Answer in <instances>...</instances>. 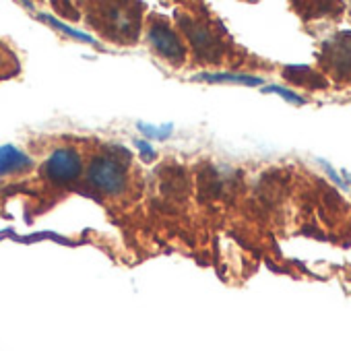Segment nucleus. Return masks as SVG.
<instances>
[{
    "label": "nucleus",
    "instance_id": "1",
    "mask_svg": "<svg viewBox=\"0 0 351 351\" xmlns=\"http://www.w3.org/2000/svg\"><path fill=\"white\" fill-rule=\"evenodd\" d=\"M91 11L89 21L91 25L104 34L106 38L130 46L136 42L141 32V7L132 3H110V5H95Z\"/></svg>",
    "mask_w": 351,
    "mask_h": 351
},
{
    "label": "nucleus",
    "instance_id": "2",
    "mask_svg": "<svg viewBox=\"0 0 351 351\" xmlns=\"http://www.w3.org/2000/svg\"><path fill=\"white\" fill-rule=\"evenodd\" d=\"M87 180L95 191L108 197H120L128 189L126 165L108 155H97L91 159L87 167Z\"/></svg>",
    "mask_w": 351,
    "mask_h": 351
},
{
    "label": "nucleus",
    "instance_id": "3",
    "mask_svg": "<svg viewBox=\"0 0 351 351\" xmlns=\"http://www.w3.org/2000/svg\"><path fill=\"white\" fill-rule=\"evenodd\" d=\"M147 38L151 48L169 64L180 66L186 60V46L180 36L173 32V27L163 17H153L147 29Z\"/></svg>",
    "mask_w": 351,
    "mask_h": 351
},
{
    "label": "nucleus",
    "instance_id": "4",
    "mask_svg": "<svg viewBox=\"0 0 351 351\" xmlns=\"http://www.w3.org/2000/svg\"><path fill=\"white\" fill-rule=\"evenodd\" d=\"M178 21H180L182 32L186 34L197 58H201L205 62H211V64L219 62L223 48H221L219 38L211 32V27L201 23L199 19H193V17L182 15V13H178Z\"/></svg>",
    "mask_w": 351,
    "mask_h": 351
},
{
    "label": "nucleus",
    "instance_id": "5",
    "mask_svg": "<svg viewBox=\"0 0 351 351\" xmlns=\"http://www.w3.org/2000/svg\"><path fill=\"white\" fill-rule=\"evenodd\" d=\"M83 171V159L81 155L71 149V147H62L56 149L44 165V176L54 182V184H71L75 180H79V176Z\"/></svg>",
    "mask_w": 351,
    "mask_h": 351
},
{
    "label": "nucleus",
    "instance_id": "6",
    "mask_svg": "<svg viewBox=\"0 0 351 351\" xmlns=\"http://www.w3.org/2000/svg\"><path fill=\"white\" fill-rule=\"evenodd\" d=\"M322 64L335 79L351 77V40L349 36H339L322 48Z\"/></svg>",
    "mask_w": 351,
    "mask_h": 351
},
{
    "label": "nucleus",
    "instance_id": "7",
    "mask_svg": "<svg viewBox=\"0 0 351 351\" xmlns=\"http://www.w3.org/2000/svg\"><path fill=\"white\" fill-rule=\"evenodd\" d=\"M186 173L178 165H165L159 169V193L167 201H180L186 197Z\"/></svg>",
    "mask_w": 351,
    "mask_h": 351
},
{
    "label": "nucleus",
    "instance_id": "8",
    "mask_svg": "<svg viewBox=\"0 0 351 351\" xmlns=\"http://www.w3.org/2000/svg\"><path fill=\"white\" fill-rule=\"evenodd\" d=\"M32 167H34V161L17 147H13V145L0 147V176L23 173Z\"/></svg>",
    "mask_w": 351,
    "mask_h": 351
},
{
    "label": "nucleus",
    "instance_id": "9",
    "mask_svg": "<svg viewBox=\"0 0 351 351\" xmlns=\"http://www.w3.org/2000/svg\"><path fill=\"white\" fill-rule=\"evenodd\" d=\"M283 77L295 85H302V87H310V89H316V87H324L326 81L318 75H314L308 66H287L283 71Z\"/></svg>",
    "mask_w": 351,
    "mask_h": 351
},
{
    "label": "nucleus",
    "instance_id": "10",
    "mask_svg": "<svg viewBox=\"0 0 351 351\" xmlns=\"http://www.w3.org/2000/svg\"><path fill=\"white\" fill-rule=\"evenodd\" d=\"M195 81H207V83H240V85H261V77L250 75H232V73H201L195 77Z\"/></svg>",
    "mask_w": 351,
    "mask_h": 351
},
{
    "label": "nucleus",
    "instance_id": "11",
    "mask_svg": "<svg viewBox=\"0 0 351 351\" xmlns=\"http://www.w3.org/2000/svg\"><path fill=\"white\" fill-rule=\"evenodd\" d=\"M223 184H226L223 178L213 167H207L199 178V189H201L203 197H219L223 193Z\"/></svg>",
    "mask_w": 351,
    "mask_h": 351
},
{
    "label": "nucleus",
    "instance_id": "12",
    "mask_svg": "<svg viewBox=\"0 0 351 351\" xmlns=\"http://www.w3.org/2000/svg\"><path fill=\"white\" fill-rule=\"evenodd\" d=\"M17 71H19V62L15 54L5 44H0V79H9Z\"/></svg>",
    "mask_w": 351,
    "mask_h": 351
},
{
    "label": "nucleus",
    "instance_id": "13",
    "mask_svg": "<svg viewBox=\"0 0 351 351\" xmlns=\"http://www.w3.org/2000/svg\"><path fill=\"white\" fill-rule=\"evenodd\" d=\"M40 19H42V21H48L50 25L58 27L60 32H64V34H69V36H73V38H77V40H83V42H89V44H93V38H89L87 34H81V32H77V29H73V27H66L64 23H58L54 17H50V15H46V13H42V15H40Z\"/></svg>",
    "mask_w": 351,
    "mask_h": 351
},
{
    "label": "nucleus",
    "instance_id": "14",
    "mask_svg": "<svg viewBox=\"0 0 351 351\" xmlns=\"http://www.w3.org/2000/svg\"><path fill=\"white\" fill-rule=\"evenodd\" d=\"M138 130L143 134H147L149 138H165L167 134H171V124H163L161 128H157V126H149V124L138 122Z\"/></svg>",
    "mask_w": 351,
    "mask_h": 351
},
{
    "label": "nucleus",
    "instance_id": "15",
    "mask_svg": "<svg viewBox=\"0 0 351 351\" xmlns=\"http://www.w3.org/2000/svg\"><path fill=\"white\" fill-rule=\"evenodd\" d=\"M265 93H277V95H281L283 99H287V101H291V104H295V106H304V99H302L300 95H295V93H291L289 89H283V87H279V85L267 87Z\"/></svg>",
    "mask_w": 351,
    "mask_h": 351
},
{
    "label": "nucleus",
    "instance_id": "16",
    "mask_svg": "<svg viewBox=\"0 0 351 351\" xmlns=\"http://www.w3.org/2000/svg\"><path fill=\"white\" fill-rule=\"evenodd\" d=\"M134 143H136V147H138V151L143 153V157H145L147 161H149V159H151V157L155 155V151H153V147H151V145H147L145 141H134Z\"/></svg>",
    "mask_w": 351,
    "mask_h": 351
}]
</instances>
